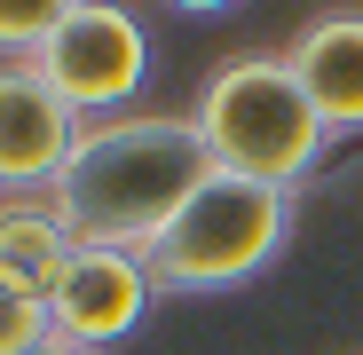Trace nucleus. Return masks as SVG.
Listing matches in <instances>:
<instances>
[{
	"mask_svg": "<svg viewBox=\"0 0 363 355\" xmlns=\"http://www.w3.org/2000/svg\"><path fill=\"white\" fill-rule=\"evenodd\" d=\"M213 182V150L182 111H118L95 118L79 135L72 166L55 174L48 205L64 213L79 245H118V253H150L166 221Z\"/></svg>",
	"mask_w": 363,
	"mask_h": 355,
	"instance_id": "1",
	"label": "nucleus"
},
{
	"mask_svg": "<svg viewBox=\"0 0 363 355\" xmlns=\"http://www.w3.org/2000/svg\"><path fill=\"white\" fill-rule=\"evenodd\" d=\"M190 127L213 150V174H245V182H269V190H300L332 150L316 103L300 95V79L277 47L213 64V79L198 87Z\"/></svg>",
	"mask_w": 363,
	"mask_h": 355,
	"instance_id": "2",
	"label": "nucleus"
},
{
	"mask_svg": "<svg viewBox=\"0 0 363 355\" xmlns=\"http://www.w3.org/2000/svg\"><path fill=\"white\" fill-rule=\"evenodd\" d=\"M292 237V190L245 182V174H213V182L166 221V237L143 253L158 292H229L261 276Z\"/></svg>",
	"mask_w": 363,
	"mask_h": 355,
	"instance_id": "3",
	"label": "nucleus"
},
{
	"mask_svg": "<svg viewBox=\"0 0 363 355\" xmlns=\"http://www.w3.org/2000/svg\"><path fill=\"white\" fill-rule=\"evenodd\" d=\"M32 64L95 127V118H118L143 95V79H150V32H143L135 9H118V0H72V16L55 24V40L32 55Z\"/></svg>",
	"mask_w": 363,
	"mask_h": 355,
	"instance_id": "4",
	"label": "nucleus"
},
{
	"mask_svg": "<svg viewBox=\"0 0 363 355\" xmlns=\"http://www.w3.org/2000/svg\"><path fill=\"white\" fill-rule=\"evenodd\" d=\"M79 135L87 118L40 79V64H0V198H48Z\"/></svg>",
	"mask_w": 363,
	"mask_h": 355,
	"instance_id": "5",
	"label": "nucleus"
},
{
	"mask_svg": "<svg viewBox=\"0 0 363 355\" xmlns=\"http://www.w3.org/2000/svg\"><path fill=\"white\" fill-rule=\"evenodd\" d=\"M158 300V284L143 269V253H118V245H79L64 261V276H55L48 292V324L55 339H72V347H111V339H127L143 324V308Z\"/></svg>",
	"mask_w": 363,
	"mask_h": 355,
	"instance_id": "6",
	"label": "nucleus"
},
{
	"mask_svg": "<svg viewBox=\"0 0 363 355\" xmlns=\"http://www.w3.org/2000/svg\"><path fill=\"white\" fill-rule=\"evenodd\" d=\"M300 95L316 103L324 135H363V16H316L284 47Z\"/></svg>",
	"mask_w": 363,
	"mask_h": 355,
	"instance_id": "7",
	"label": "nucleus"
},
{
	"mask_svg": "<svg viewBox=\"0 0 363 355\" xmlns=\"http://www.w3.org/2000/svg\"><path fill=\"white\" fill-rule=\"evenodd\" d=\"M72 253H79V237L64 229V213H55L48 198H0V276L32 284L48 300Z\"/></svg>",
	"mask_w": 363,
	"mask_h": 355,
	"instance_id": "8",
	"label": "nucleus"
},
{
	"mask_svg": "<svg viewBox=\"0 0 363 355\" xmlns=\"http://www.w3.org/2000/svg\"><path fill=\"white\" fill-rule=\"evenodd\" d=\"M72 16V0H0V64H32Z\"/></svg>",
	"mask_w": 363,
	"mask_h": 355,
	"instance_id": "9",
	"label": "nucleus"
},
{
	"mask_svg": "<svg viewBox=\"0 0 363 355\" xmlns=\"http://www.w3.org/2000/svg\"><path fill=\"white\" fill-rule=\"evenodd\" d=\"M40 339H55V324H48V300H40L32 284L0 276V355H32Z\"/></svg>",
	"mask_w": 363,
	"mask_h": 355,
	"instance_id": "10",
	"label": "nucleus"
},
{
	"mask_svg": "<svg viewBox=\"0 0 363 355\" xmlns=\"http://www.w3.org/2000/svg\"><path fill=\"white\" fill-rule=\"evenodd\" d=\"M32 355H87V347H72V339H40Z\"/></svg>",
	"mask_w": 363,
	"mask_h": 355,
	"instance_id": "11",
	"label": "nucleus"
}]
</instances>
